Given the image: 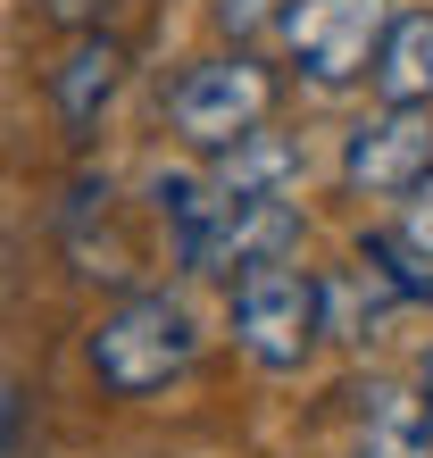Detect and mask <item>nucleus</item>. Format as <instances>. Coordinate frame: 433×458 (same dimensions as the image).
Segmentation results:
<instances>
[{
  "instance_id": "9",
  "label": "nucleus",
  "mask_w": 433,
  "mask_h": 458,
  "mask_svg": "<svg viewBox=\"0 0 433 458\" xmlns=\"http://www.w3.org/2000/svg\"><path fill=\"white\" fill-rule=\"evenodd\" d=\"M375 92L384 109H433V9H392L375 50Z\"/></svg>"
},
{
  "instance_id": "1",
  "label": "nucleus",
  "mask_w": 433,
  "mask_h": 458,
  "mask_svg": "<svg viewBox=\"0 0 433 458\" xmlns=\"http://www.w3.org/2000/svg\"><path fill=\"white\" fill-rule=\"evenodd\" d=\"M158 208L175 225V259L192 276H242V267L292 259L309 217L284 192H216L208 175H158Z\"/></svg>"
},
{
  "instance_id": "6",
  "label": "nucleus",
  "mask_w": 433,
  "mask_h": 458,
  "mask_svg": "<svg viewBox=\"0 0 433 458\" xmlns=\"http://www.w3.org/2000/svg\"><path fill=\"white\" fill-rule=\"evenodd\" d=\"M417 175H433V109H375L342 142V183L367 200H400Z\"/></svg>"
},
{
  "instance_id": "2",
  "label": "nucleus",
  "mask_w": 433,
  "mask_h": 458,
  "mask_svg": "<svg viewBox=\"0 0 433 458\" xmlns=\"http://www.w3.org/2000/svg\"><path fill=\"white\" fill-rule=\"evenodd\" d=\"M84 359H92V375H100V392L150 400V392H167V384L192 375L200 326H192V309H183L175 292H125V301L92 326Z\"/></svg>"
},
{
  "instance_id": "4",
  "label": "nucleus",
  "mask_w": 433,
  "mask_h": 458,
  "mask_svg": "<svg viewBox=\"0 0 433 458\" xmlns=\"http://www.w3.org/2000/svg\"><path fill=\"white\" fill-rule=\"evenodd\" d=\"M276 67L250 59V50H216V59H192L167 92V125L183 133L192 150H225L242 133H259L276 117Z\"/></svg>"
},
{
  "instance_id": "13",
  "label": "nucleus",
  "mask_w": 433,
  "mask_h": 458,
  "mask_svg": "<svg viewBox=\"0 0 433 458\" xmlns=\"http://www.w3.org/2000/svg\"><path fill=\"white\" fill-rule=\"evenodd\" d=\"M417 392H425V409H433V350H425V367H417Z\"/></svg>"
},
{
  "instance_id": "10",
  "label": "nucleus",
  "mask_w": 433,
  "mask_h": 458,
  "mask_svg": "<svg viewBox=\"0 0 433 458\" xmlns=\"http://www.w3.org/2000/svg\"><path fill=\"white\" fill-rule=\"evenodd\" d=\"M208 183L216 192H292V183H301V142L276 133V125H259V133H242V142L208 150Z\"/></svg>"
},
{
  "instance_id": "11",
  "label": "nucleus",
  "mask_w": 433,
  "mask_h": 458,
  "mask_svg": "<svg viewBox=\"0 0 433 458\" xmlns=\"http://www.w3.org/2000/svg\"><path fill=\"white\" fill-rule=\"evenodd\" d=\"M284 9H292V0H208V17L225 25L233 42H250V34H267V25H284Z\"/></svg>"
},
{
  "instance_id": "3",
  "label": "nucleus",
  "mask_w": 433,
  "mask_h": 458,
  "mask_svg": "<svg viewBox=\"0 0 433 458\" xmlns=\"http://www.w3.org/2000/svg\"><path fill=\"white\" fill-rule=\"evenodd\" d=\"M233 342L267 375H301L325 342V276H309L292 259L242 267L233 276Z\"/></svg>"
},
{
  "instance_id": "8",
  "label": "nucleus",
  "mask_w": 433,
  "mask_h": 458,
  "mask_svg": "<svg viewBox=\"0 0 433 458\" xmlns=\"http://www.w3.org/2000/svg\"><path fill=\"white\" fill-rule=\"evenodd\" d=\"M117 84H125V42L92 25V34H75V42H67V59L50 67V109H59L67 133H92L100 109L117 100Z\"/></svg>"
},
{
  "instance_id": "12",
  "label": "nucleus",
  "mask_w": 433,
  "mask_h": 458,
  "mask_svg": "<svg viewBox=\"0 0 433 458\" xmlns=\"http://www.w3.org/2000/svg\"><path fill=\"white\" fill-rule=\"evenodd\" d=\"M400 200H409V208H400V225H392V233L409 242L417 259H433V175H417V183H409Z\"/></svg>"
},
{
  "instance_id": "5",
  "label": "nucleus",
  "mask_w": 433,
  "mask_h": 458,
  "mask_svg": "<svg viewBox=\"0 0 433 458\" xmlns=\"http://www.w3.org/2000/svg\"><path fill=\"white\" fill-rule=\"evenodd\" d=\"M384 25H392V0H292L276 34H284L292 67H301L317 92H350V84L375 75Z\"/></svg>"
},
{
  "instance_id": "7",
  "label": "nucleus",
  "mask_w": 433,
  "mask_h": 458,
  "mask_svg": "<svg viewBox=\"0 0 433 458\" xmlns=\"http://www.w3.org/2000/svg\"><path fill=\"white\" fill-rule=\"evenodd\" d=\"M350 425H359V458H433V409L417 384L392 375L350 384Z\"/></svg>"
}]
</instances>
